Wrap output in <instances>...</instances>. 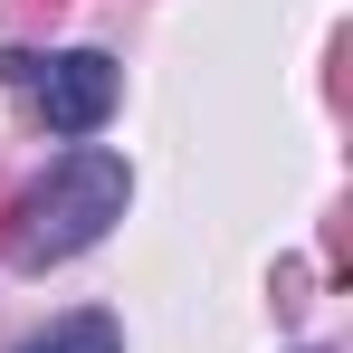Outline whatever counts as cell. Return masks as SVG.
<instances>
[{"mask_svg":"<svg viewBox=\"0 0 353 353\" xmlns=\"http://www.w3.org/2000/svg\"><path fill=\"white\" fill-rule=\"evenodd\" d=\"M19 353H124V325L105 315V305H86V315H67V325H48V334H29Z\"/></svg>","mask_w":353,"mask_h":353,"instance_id":"3","label":"cell"},{"mask_svg":"<svg viewBox=\"0 0 353 353\" xmlns=\"http://www.w3.org/2000/svg\"><path fill=\"white\" fill-rule=\"evenodd\" d=\"M305 353H325V344H305Z\"/></svg>","mask_w":353,"mask_h":353,"instance_id":"4","label":"cell"},{"mask_svg":"<svg viewBox=\"0 0 353 353\" xmlns=\"http://www.w3.org/2000/svg\"><path fill=\"white\" fill-rule=\"evenodd\" d=\"M124 201H134V172H124V153L105 143H67L48 181H29L19 201H10V268H58L77 248H96V239L124 220Z\"/></svg>","mask_w":353,"mask_h":353,"instance_id":"1","label":"cell"},{"mask_svg":"<svg viewBox=\"0 0 353 353\" xmlns=\"http://www.w3.org/2000/svg\"><path fill=\"white\" fill-rule=\"evenodd\" d=\"M0 77L29 86L39 115H48V134H67V143H86L96 124L115 115V96H124V67L105 58V48H58V58H39V48H0Z\"/></svg>","mask_w":353,"mask_h":353,"instance_id":"2","label":"cell"}]
</instances>
